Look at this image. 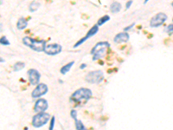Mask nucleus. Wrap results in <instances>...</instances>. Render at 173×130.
<instances>
[{
  "mask_svg": "<svg viewBox=\"0 0 173 130\" xmlns=\"http://www.w3.org/2000/svg\"><path fill=\"white\" fill-rule=\"evenodd\" d=\"M48 108H49V104H48L47 100L40 98L35 103L34 110L36 113L45 112L48 109Z\"/></svg>",
  "mask_w": 173,
  "mask_h": 130,
  "instance_id": "11",
  "label": "nucleus"
},
{
  "mask_svg": "<svg viewBox=\"0 0 173 130\" xmlns=\"http://www.w3.org/2000/svg\"><path fill=\"white\" fill-rule=\"evenodd\" d=\"M0 43L2 44V45H4V46H9L11 43H10V41H9L8 39L6 37H2L1 39H0Z\"/></svg>",
  "mask_w": 173,
  "mask_h": 130,
  "instance_id": "20",
  "label": "nucleus"
},
{
  "mask_svg": "<svg viewBox=\"0 0 173 130\" xmlns=\"http://www.w3.org/2000/svg\"><path fill=\"white\" fill-rule=\"evenodd\" d=\"M70 115H71V117L74 119V121H76V120H77L78 113L75 109H72L71 112H70Z\"/></svg>",
  "mask_w": 173,
  "mask_h": 130,
  "instance_id": "21",
  "label": "nucleus"
},
{
  "mask_svg": "<svg viewBox=\"0 0 173 130\" xmlns=\"http://www.w3.org/2000/svg\"><path fill=\"white\" fill-rule=\"evenodd\" d=\"M23 43L36 52L44 51L46 47V42L44 40H35L30 37H25L23 38Z\"/></svg>",
  "mask_w": 173,
  "mask_h": 130,
  "instance_id": "3",
  "label": "nucleus"
},
{
  "mask_svg": "<svg viewBox=\"0 0 173 130\" xmlns=\"http://www.w3.org/2000/svg\"><path fill=\"white\" fill-rule=\"evenodd\" d=\"M61 50H62V48L60 44L52 43V44L46 45L43 52H45V54H47L48 56H56V55L60 54Z\"/></svg>",
  "mask_w": 173,
  "mask_h": 130,
  "instance_id": "8",
  "label": "nucleus"
},
{
  "mask_svg": "<svg viewBox=\"0 0 173 130\" xmlns=\"http://www.w3.org/2000/svg\"><path fill=\"white\" fill-rule=\"evenodd\" d=\"M132 4H133V0H129V1L126 3V5H125V10H128V9L131 7Z\"/></svg>",
  "mask_w": 173,
  "mask_h": 130,
  "instance_id": "23",
  "label": "nucleus"
},
{
  "mask_svg": "<svg viewBox=\"0 0 173 130\" xmlns=\"http://www.w3.org/2000/svg\"><path fill=\"white\" fill-rule=\"evenodd\" d=\"M86 63H82V64L81 65V66H80V69H85V68H86Z\"/></svg>",
  "mask_w": 173,
  "mask_h": 130,
  "instance_id": "25",
  "label": "nucleus"
},
{
  "mask_svg": "<svg viewBox=\"0 0 173 130\" xmlns=\"http://www.w3.org/2000/svg\"><path fill=\"white\" fill-rule=\"evenodd\" d=\"M98 31H99V26H98V24L93 26L90 30H88V32L86 33V36H85L84 37H82V39H80L77 43L74 45V48H77V47H79L80 45H82V43H85L86 40H88V39L90 38V37H94L95 35L97 34V32H98Z\"/></svg>",
  "mask_w": 173,
  "mask_h": 130,
  "instance_id": "9",
  "label": "nucleus"
},
{
  "mask_svg": "<svg viewBox=\"0 0 173 130\" xmlns=\"http://www.w3.org/2000/svg\"><path fill=\"white\" fill-rule=\"evenodd\" d=\"M86 81L91 84H98L104 80V74L101 70H94L90 71L86 76Z\"/></svg>",
  "mask_w": 173,
  "mask_h": 130,
  "instance_id": "5",
  "label": "nucleus"
},
{
  "mask_svg": "<svg viewBox=\"0 0 173 130\" xmlns=\"http://www.w3.org/2000/svg\"><path fill=\"white\" fill-rule=\"evenodd\" d=\"M28 76H29V81L31 85H37L41 78V74L39 73L38 70L35 69H30L28 70Z\"/></svg>",
  "mask_w": 173,
  "mask_h": 130,
  "instance_id": "10",
  "label": "nucleus"
},
{
  "mask_svg": "<svg viewBox=\"0 0 173 130\" xmlns=\"http://www.w3.org/2000/svg\"><path fill=\"white\" fill-rule=\"evenodd\" d=\"M134 25H135V24L133 23V24H131L130 26H127V27H125V29H124V30H125V31H128V30H131V29H132V28H133Z\"/></svg>",
  "mask_w": 173,
  "mask_h": 130,
  "instance_id": "24",
  "label": "nucleus"
},
{
  "mask_svg": "<svg viewBox=\"0 0 173 130\" xmlns=\"http://www.w3.org/2000/svg\"><path fill=\"white\" fill-rule=\"evenodd\" d=\"M109 46H110V43L106 41L96 43L91 50V54L93 55V60L96 61L103 58L107 54V50Z\"/></svg>",
  "mask_w": 173,
  "mask_h": 130,
  "instance_id": "2",
  "label": "nucleus"
},
{
  "mask_svg": "<svg viewBox=\"0 0 173 130\" xmlns=\"http://www.w3.org/2000/svg\"><path fill=\"white\" fill-rule=\"evenodd\" d=\"M121 8H122V6L119 2H113L110 6V11L112 13H118L120 11Z\"/></svg>",
  "mask_w": 173,
  "mask_h": 130,
  "instance_id": "15",
  "label": "nucleus"
},
{
  "mask_svg": "<svg viewBox=\"0 0 173 130\" xmlns=\"http://www.w3.org/2000/svg\"><path fill=\"white\" fill-rule=\"evenodd\" d=\"M1 63H4V60L3 58H1Z\"/></svg>",
  "mask_w": 173,
  "mask_h": 130,
  "instance_id": "26",
  "label": "nucleus"
},
{
  "mask_svg": "<svg viewBox=\"0 0 173 130\" xmlns=\"http://www.w3.org/2000/svg\"><path fill=\"white\" fill-rule=\"evenodd\" d=\"M49 119H50V115L48 113H36V115H35L34 116L32 117V126L36 128H42V127L47 124V122L49 121Z\"/></svg>",
  "mask_w": 173,
  "mask_h": 130,
  "instance_id": "4",
  "label": "nucleus"
},
{
  "mask_svg": "<svg viewBox=\"0 0 173 130\" xmlns=\"http://www.w3.org/2000/svg\"><path fill=\"white\" fill-rule=\"evenodd\" d=\"M148 1H149V0H145V4H146Z\"/></svg>",
  "mask_w": 173,
  "mask_h": 130,
  "instance_id": "27",
  "label": "nucleus"
},
{
  "mask_svg": "<svg viewBox=\"0 0 173 130\" xmlns=\"http://www.w3.org/2000/svg\"><path fill=\"white\" fill-rule=\"evenodd\" d=\"M167 15L165 13L159 12L158 14H156L154 17H152V18L150 21V26L152 28H156V27H159L162 24H164V23L167 20Z\"/></svg>",
  "mask_w": 173,
  "mask_h": 130,
  "instance_id": "6",
  "label": "nucleus"
},
{
  "mask_svg": "<svg viewBox=\"0 0 173 130\" xmlns=\"http://www.w3.org/2000/svg\"><path fill=\"white\" fill-rule=\"evenodd\" d=\"M28 25V21L26 20L25 18H23V17H20L19 19H18V21H17V28L19 30H23L25 29L26 27Z\"/></svg>",
  "mask_w": 173,
  "mask_h": 130,
  "instance_id": "13",
  "label": "nucleus"
},
{
  "mask_svg": "<svg viewBox=\"0 0 173 130\" xmlns=\"http://www.w3.org/2000/svg\"><path fill=\"white\" fill-rule=\"evenodd\" d=\"M92 91L86 88H81L74 92L70 96V101L77 104H82L86 102L92 97Z\"/></svg>",
  "mask_w": 173,
  "mask_h": 130,
  "instance_id": "1",
  "label": "nucleus"
},
{
  "mask_svg": "<svg viewBox=\"0 0 173 130\" xmlns=\"http://www.w3.org/2000/svg\"><path fill=\"white\" fill-rule=\"evenodd\" d=\"M24 67H25V63H23V62H17V63H16L15 64L13 65V70L17 72V71L22 70Z\"/></svg>",
  "mask_w": 173,
  "mask_h": 130,
  "instance_id": "16",
  "label": "nucleus"
},
{
  "mask_svg": "<svg viewBox=\"0 0 173 130\" xmlns=\"http://www.w3.org/2000/svg\"><path fill=\"white\" fill-rule=\"evenodd\" d=\"M75 121V128L78 130H85L86 129V127L84 126V124L82 123V121H79V120H76Z\"/></svg>",
  "mask_w": 173,
  "mask_h": 130,
  "instance_id": "19",
  "label": "nucleus"
},
{
  "mask_svg": "<svg viewBox=\"0 0 173 130\" xmlns=\"http://www.w3.org/2000/svg\"><path fill=\"white\" fill-rule=\"evenodd\" d=\"M39 7H40V4H39L38 2L33 1V2H31V4H30L29 10H30V12H35V11H36L38 10Z\"/></svg>",
  "mask_w": 173,
  "mask_h": 130,
  "instance_id": "17",
  "label": "nucleus"
},
{
  "mask_svg": "<svg viewBox=\"0 0 173 130\" xmlns=\"http://www.w3.org/2000/svg\"><path fill=\"white\" fill-rule=\"evenodd\" d=\"M109 20H110V17H109L108 15H106V16H103V17L99 18V20H98V22H97V24H98V26L103 25L105 23H107V22L109 21Z\"/></svg>",
  "mask_w": 173,
  "mask_h": 130,
  "instance_id": "18",
  "label": "nucleus"
},
{
  "mask_svg": "<svg viewBox=\"0 0 173 130\" xmlns=\"http://www.w3.org/2000/svg\"><path fill=\"white\" fill-rule=\"evenodd\" d=\"M130 38L129 34L127 32H120L119 34H117L114 38H113V42L116 43H123L128 42V40Z\"/></svg>",
  "mask_w": 173,
  "mask_h": 130,
  "instance_id": "12",
  "label": "nucleus"
},
{
  "mask_svg": "<svg viewBox=\"0 0 173 130\" xmlns=\"http://www.w3.org/2000/svg\"><path fill=\"white\" fill-rule=\"evenodd\" d=\"M49 91L48 86L45 83H38L36 87L34 89V90L31 93V96L36 99V98H40L41 96L46 95Z\"/></svg>",
  "mask_w": 173,
  "mask_h": 130,
  "instance_id": "7",
  "label": "nucleus"
},
{
  "mask_svg": "<svg viewBox=\"0 0 173 130\" xmlns=\"http://www.w3.org/2000/svg\"><path fill=\"white\" fill-rule=\"evenodd\" d=\"M171 5H172V7H173V2H172V4H171Z\"/></svg>",
  "mask_w": 173,
  "mask_h": 130,
  "instance_id": "28",
  "label": "nucleus"
},
{
  "mask_svg": "<svg viewBox=\"0 0 173 130\" xmlns=\"http://www.w3.org/2000/svg\"><path fill=\"white\" fill-rule=\"evenodd\" d=\"M55 121H56V117L52 116L51 121H50V126H49V130L54 129V127H55Z\"/></svg>",
  "mask_w": 173,
  "mask_h": 130,
  "instance_id": "22",
  "label": "nucleus"
},
{
  "mask_svg": "<svg viewBox=\"0 0 173 130\" xmlns=\"http://www.w3.org/2000/svg\"><path fill=\"white\" fill-rule=\"evenodd\" d=\"M74 64V62L72 61V62H70V63H67L66 65H64V66H62L60 69L61 74V75H66V74L68 73L69 70L71 69V68L73 67Z\"/></svg>",
  "mask_w": 173,
  "mask_h": 130,
  "instance_id": "14",
  "label": "nucleus"
}]
</instances>
